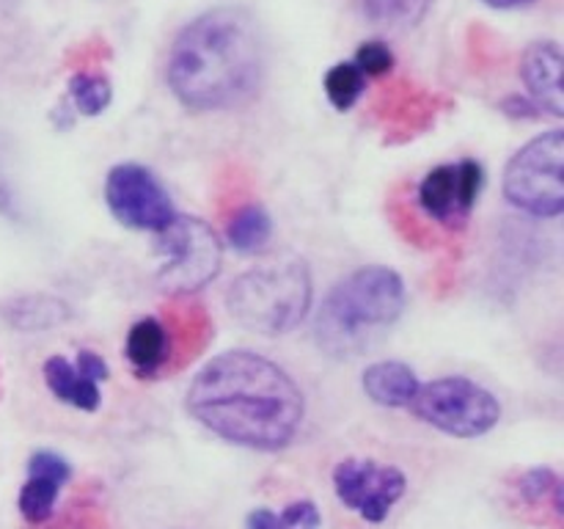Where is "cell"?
<instances>
[{"label":"cell","instance_id":"52a82bcc","mask_svg":"<svg viewBox=\"0 0 564 529\" xmlns=\"http://www.w3.org/2000/svg\"><path fill=\"white\" fill-rule=\"evenodd\" d=\"M505 196L534 218L564 213V132L549 130L518 149L505 169Z\"/></svg>","mask_w":564,"mask_h":529},{"label":"cell","instance_id":"8992f818","mask_svg":"<svg viewBox=\"0 0 564 529\" xmlns=\"http://www.w3.org/2000/svg\"><path fill=\"white\" fill-rule=\"evenodd\" d=\"M408 408L422 422L455 439H479L501 422L499 397L463 375H446L430 384H419Z\"/></svg>","mask_w":564,"mask_h":529},{"label":"cell","instance_id":"9a60e30c","mask_svg":"<svg viewBox=\"0 0 564 529\" xmlns=\"http://www.w3.org/2000/svg\"><path fill=\"white\" fill-rule=\"evenodd\" d=\"M364 391L372 402L383 408H408L419 389L413 367L402 361H375L364 369Z\"/></svg>","mask_w":564,"mask_h":529},{"label":"cell","instance_id":"7a4b0ae2","mask_svg":"<svg viewBox=\"0 0 564 529\" xmlns=\"http://www.w3.org/2000/svg\"><path fill=\"white\" fill-rule=\"evenodd\" d=\"M268 66L262 28L242 6H218L193 17L169 50L165 83L187 110L207 114L248 102Z\"/></svg>","mask_w":564,"mask_h":529},{"label":"cell","instance_id":"9c48e42d","mask_svg":"<svg viewBox=\"0 0 564 529\" xmlns=\"http://www.w3.org/2000/svg\"><path fill=\"white\" fill-rule=\"evenodd\" d=\"M334 490L336 499L361 521L383 523L397 501L405 496L408 477L397 466L367 457H345L334 468Z\"/></svg>","mask_w":564,"mask_h":529},{"label":"cell","instance_id":"d4e9b609","mask_svg":"<svg viewBox=\"0 0 564 529\" xmlns=\"http://www.w3.org/2000/svg\"><path fill=\"white\" fill-rule=\"evenodd\" d=\"M482 3L490 6V9L512 11V9H527V6L538 3V0H482Z\"/></svg>","mask_w":564,"mask_h":529},{"label":"cell","instance_id":"4fadbf2b","mask_svg":"<svg viewBox=\"0 0 564 529\" xmlns=\"http://www.w3.org/2000/svg\"><path fill=\"white\" fill-rule=\"evenodd\" d=\"M562 50L556 42H532L521 55V80L529 97L540 110L551 116H564V88H562Z\"/></svg>","mask_w":564,"mask_h":529},{"label":"cell","instance_id":"ac0fdd59","mask_svg":"<svg viewBox=\"0 0 564 529\" xmlns=\"http://www.w3.org/2000/svg\"><path fill=\"white\" fill-rule=\"evenodd\" d=\"M433 0H361L369 22L386 28H413L424 20Z\"/></svg>","mask_w":564,"mask_h":529},{"label":"cell","instance_id":"603a6c76","mask_svg":"<svg viewBox=\"0 0 564 529\" xmlns=\"http://www.w3.org/2000/svg\"><path fill=\"white\" fill-rule=\"evenodd\" d=\"M281 523H284V529H319L323 516L312 499H301L281 510Z\"/></svg>","mask_w":564,"mask_h":529},{"label":"cell","instance_id":"d6986e66","mask_svg":"<svg viewBox=\"0 0 564 529\" xmlns=\"http://www.w3.org/2000/svg\"><path fill=\"white\" fill-rule=\"evenodd\" d=\"M69 99L80 116H99L113 99V86L97 72H77L69 80Z\"/></svg>","mask_w":564,"mask_h":529},{"label":"cell","instance_id":"2e32d148","mask_svg":"<svg viewBox=\"0 0 564 529\" xmlns=\"http://www.w3.org/2000/svg\"><path fill=\"white\" fill-rule=\"evenodd\" d=\"M6 320L20 331H47L69 320V306L53 295H20L6 303Z\"/></svg>","mask_w":564,"mask_h":529},{"label":"cell","instance_id":"5bb4252c","mask_svg":"<svg viewBox=\"0 0 564 529\" xmlns=\"http://www.w3.org/2000/svg\"><path fill=\"white\" fill-rule=\"evenodd\" d=\"M127 358L138 378H154L171 358V331L158 317H143L127 334Z\"/></svg>","mask_w":564,"mask_h":529},{"label":"cell","instance_id":"cb8c5ba5","mask_svg":"<svg viewBox=\"0 0 564 529\" xmlns=\"http://www.w3.org/2000/svg\"><path fill=\"white\" fill-rule=\"evenodd\" d=\"M246 529H284V523H281V512L257 507V510L248 512Z\"/></svg>","mask_w":564,"mask_h":529},{"label":"cell","instance_id":"e0dca14e","mask_svg":"<svg viewBox=\"0 0 564 529\" xmlns=\"http://www.w3.org/2000/svg\"><path fill=\"white\" fill-rule=\"evenodd\" d=\"M229 246L240 253H257L273 237V218H270L268 209L262 204H246V207L237 209L229 220Z\"/></svg>","mask_w":564,"mask_h":529},{"label":"cell","instance_id":"44dd1931","mask_svg":"<svg viewBox=\"0 0 564 529\" xmlns=\"http://www.w3.org/2000/svg\"><path fill=\"white\" fill-rule=\"evenodd\" d=\"M352 64H356L367 77L389 75V72L394 69V53H391L389 44L375 39V42H364L361 47H358Z\"/></svg>","mask_w":564,"mask_h":529},{"label":"cell","instance_id":"7c38bea8","mask_svg":"<svg viewBox=\"0 0 564 529\" xmlns=\"http://www.w3.org/2000/svg\"><path fill=\"white\" fill-rule=\"evenodd\" d=\"M72 466L64 455L50 450L33 452L28 461V479L20 490V507L22 518L28 523H44L55 512V501H58L61 488L69 483Z\"/></svg>","mask_w":564,"mask_h":529},{"label":"cell","instance_id":"ffe728a7","mask_svg":"<svg viewBox=\"0 0 564 529\" xmlns=\"http://www.w3.org/2000/svg\"><path fill=\"white\" fill-rule=\"evenodd\" d=\"M323 86L336 110H350L367 88V75L352 61H339L325 72Z\"/></svg>","mask_w":564,"mask_h":529},{"label":"cell","instance_id":"5b68a950","mask_svg":"<svg viewBox=\"0 0 564 529\" xmlns=\"http://www.w3.org/2000/svg\"><path fill=\"white\" fill-rule=\"evenodd\" d=\"M158 235V284L171 295H187L218 279L224 246L213 226L193 215H174Z\"/></svg>","mask_w":564,"mask_h":529},{"label":"cell","instance_id":"ba28073f","mask_svg":"<svg viewBox=\"0 0 564 529\" xmlns=\"http://www.w3.org/2000/svg\"><path fill=\"white\" fill-rule=\"evenodd\" d=\"M105 204L127 229L160 231L176 215L163 182L138 163H119L105 180Z\"/></svg>","mask_w":564,"mask_h":529},{"label":"cell","instance_id":"8fae6325","mask_svg":"<svg viewBox=\"0 0 564 529\" xmlns=\"http://www.w3.org/2000/svg\"><path fill=\"white\" fill-rule=\"evenodd\" d=\"M42 373L55 400L66 402L77 411H97L102 402L99 380H108V364L97 353L80 350L75 361L64 356H50Z\"/></svg>","mask_w":564,"mask_h":529},{"label":"cell","instance_id":"30bf717a","mask_svg":"<svg viewBox=\"0 0 564 529\" xmlns=\"http://www.w3.org/2000/svg\"><path fill=\"white\" fill-rule=\"evenodd\" d=\"M485 171L477 160L444 163L430 171L419 185V207L424 215L449 229H460L471 218L482 191Z\"/></svg>","mask_w":564,"mask_h":529},{"label":"cell","instance_id":"3957f363","mask_svg":"<svg viewBox=\"0 0 564 529\" xmlns=\"http://www.w3.org/2000/svg\"><path fill=\"white\" fill-rule=\"evenodd\" d=\"M405 306L402 276L386 264H364L328 290L314 320V339L334 358L358 356L402 317Z\"/></svg>","mask_w":564,"mask_h":529},{"label":"cell","instance_id":"6da1fadb","mask_svg":"<svg viewBox=\"0 0 564 529\" xmlns=\"http://www.w3.org/2000/svg\"><path fill=\"white\" fill-rule=\"evenodd\" d=\"M185 408L209 433L257 452L286 450L306 417L301 386L253 350H226L204 364Z\"/></svg>","mask_w":564,"mask_h":529},{"label":"cell","instance_id":"277c9868","mask_svg":"<svg viewBox=\"0 0 564 529\" xmlns=\"http://www.w3.org/2000/svg\"><path fill=\"white\" fill-rule=\"evenodd\" d=\"M312 298L308 264L303 259H281L237 276L226 292V306L246 331L279 336L303 323Z\"/></svg>","mask_w":564,"mask_h":529},{"label":"cell","instance_id":"7402d4cb","mask_svg":"<svg viewBox=\"0 0 564 529\" xmlns=\"http://www.w3.org/2000/svg\"><path fill=\"white\" fill-rule=\"evenodd\" d=\"M560 483L562 479L551 468H532V472H527L518 479V494L529 505H540V501L551 499V494H554V488Z\"/></svg>","mask_w":564,"mask_h":529}]
</instances>
